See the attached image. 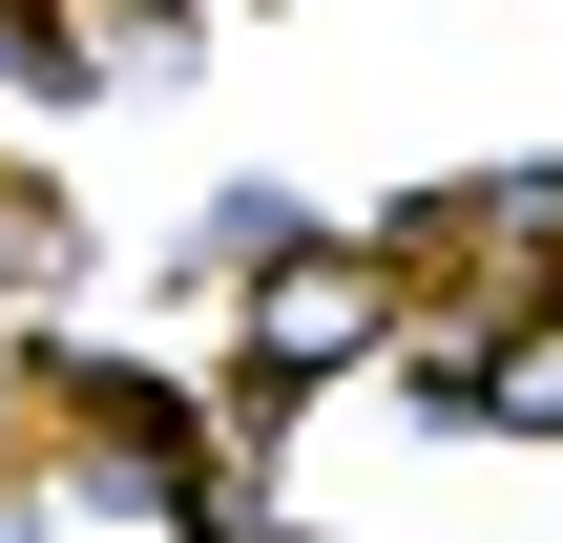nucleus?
I'll list each match as a JSON object with an SVG mask.
<instances>
[{
	"label": "nucleus",
	"instance_id": "obj_1",
	"mask_svg": "<svg viewBox=\"0 0 563 543\" xmlns=\"http://www.w3.org/2000/svg\"><path fill=\"white\" fill-rule=\"evenodd\" d=\"M376 335H397V293H376L355 251H292V272L251 293V419H292V398H313V377H355Z\"/></svg>",
	"mask_w": 563,
	"mask_h": 543
},
{
	"label": "nucleus",
	"instance_id": "obj_2",
	"mask_svg": "<svg viewBox=\"0 0 563 543\" xmlns=\"http://www.w3.org/2000/svg\"><path fill=\"white\" fill-rule=\"evenodd\" d=\"M481 419H543V439H563V314H543V335H501V356H481Z\"/></svg>",
	"mask_w": 563,
	"mask_h": 543
},
{
	"label": "nucleus",
	"instance_id": "obj_3",
	"mask_svg": "<svg viewBox=\"0 0 563 543\" xmlns=\"http://www.w3.org/2000/svg\"><path fill=\"white\" fill-rule=\"evenodd\" d=\"M0 543H42V523H21V502H0Z\"/></svg>",
	"mask_w": 563,
	"mask_h": 543
}]
</instances>
